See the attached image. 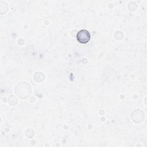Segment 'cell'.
<instances>
[{
	"mask_svg": "<svg viewBox=\"0 0 147 147\" xmlns=\"http://www.w3.org/2000/svg\"><path fill=\"white\" fill-rule=\"evenodd\" d=\"M91 38L90 33L86 29H82L76 34V39L81 44L87 43Z\"/></svg>",
	"mask_w": 147,
	"mask_h": 147,
	"instance_id": "6da1fadb",
	"label": "cell"
}]
</instances>
